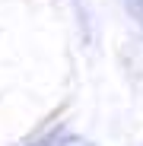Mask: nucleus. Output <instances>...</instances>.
<instances>
[{
    "label": "nucleus",
    "instance_id": "1",
    "mask_svg": "<svg viewBox=\"0 0 143 146\" xmlns=\"http://www.w3.org/2000/svg\"><path fill=\"white\" fill-rule=\"evenodd\" d=\"M54 146H95V143L86 140V137H80V133H64V137L54 140Z\"/></svg>",
    "mask_w": 143,
    "mask_h": 146
},
{
    "label": "nucleus",
    "instance_id": "2",
    "mask_svg": "<svg viewBox=\"0 0 143 146\" xmlns=\"http://www.w3.org/2000/svg\"><path fill=\"white\" fill-rule=\"evenodd\" d=\"M124 7H127V13L134 16V22L140 26V32H143V0H124Z\"/></svg>",
    "mask_w": 143,
    "mask_h": 146
}]
</instances>
